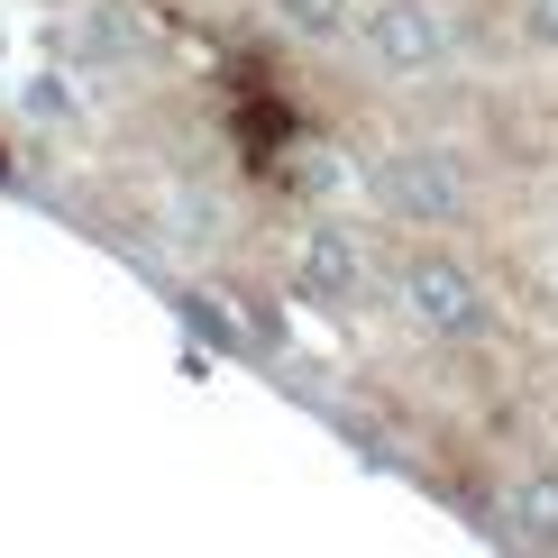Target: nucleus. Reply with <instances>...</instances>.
<instances>
[{"label": "nucleus", "mask_w": 558, "mask_h": 558, "mask_svg": "<svg viewBox=\"0 0 558 558\" xmlns=\"http://www.w3.org/2000/svg\"><path fill=\"white\" fill-rule=\"evenodd\" d=\"M393 293H403V312L422 320L430 339H476L485 330V293H476V275L458 257H412Z\"/></svg>", "instance_id": "obj_1"}, {"label": "nucleus", "mask_w": 558, "mask_h": 558, "mask_svg": "<svg viewBox=\"0 0 558 558\" xmlns=\"http://www.w3.org/2000/svg\"><path fill=\"white\" fill-rule=\"evenodd\" d=\"M376 193H385V211H403V220H449L458 211V174L439 166V156H385Z\"/></svg>", "instance_id": "obj_3"}, {"label": "nucleus", "mask_w": 558, "mask_h": 558, "mask_svg": "<svg viewBox=\"0 0 558 558\" xmlns=\"http://www.w3.org/2000/svg\"><path fill=\"white\" fill-rule=\"evenodd\" d=\"M357 46L385 74H430L439 64V19L422 0H357Z\"/></svg>", "instance_id": "obj_2"}, {"label": "nucleus", "mask_w": 558, "mask_h": 558, "mask_svg": "<svg viewBox=\"0 0 558 558\" xmlns=\"http://www.w3.org/2000/svg\"><path fill=\"white\" fill-rule=\"evenodd\" d=\"M504 541L513 549H558V476L541 468V476H522V485H504Z\"/></svg>", "instance_id": "obj_4"}, {"label": "nucleus", "mask_w": 558, "mask_h": 558, "mask_svg": "<svg viewBox=\"0 0 558 558\" xmlns=\"http://www.w3.org/2000/svg\"><path fill=\"white\" fill-rule=\"evenodd\" d=\"M513 28L531 46H558V0H513Z\"/></svg>", "instance_id": "obj_7"}, {"label": "nucleus", "mask_w": 558, "mask_h": 558, "mask_svg": "<svg viewBox=\"0 0 558 558\" xmlns=\"http://www.w3.org/2000/svg\"><path fill=\"white\" fill-rule=\"evenodd\" d=\"M275 19H284L293 37H312V46H330V37L357 28V10H348V0H275Z\"/></svg>", "instance_id": "obj_6"}, {"label": "nucleus", "mask_w": 558, "mask_h": 558, "mask_svg": "<svg viewBox=\"0 0 558 558\" xmlns=\"http://www.w3.org/2000/svg\"><path fill=\"white\" fill-rule=\"evenodd\" d=\"M302 293H320V302H348L357 293V247H348V229H312L302 239Z\"/></svg>", "instance_id": "obj_5"}]
</instances>
